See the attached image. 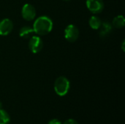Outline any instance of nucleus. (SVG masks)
<instances>
[{
    "mask_svg": "<svg viewBox=\"0 0 125 124\" xmlns=\"http://www.w3.org/2000/svg\"><path fill=\"white\" fill-rule=\"evenodd\" d=\"M53 26V21L48 16L42 15L35 20L32 28L34 34L38 36H45L52 31Z\"/></svg>",
    "mask_w": 125,
    "mask_h": 124,
    "instance_id": "1",
    "label": "nucleus"
},
{
    "mask_svg": "<svg viewBox=\"0 0 125 124\" xmlns=\"http://www.w3.org/2000/svg\"><path fill=\"white\" fill-rule=\"evenodd\" d=\"M70 88V83L69 80L64 76L59 77L54 83V91L59 96H65Z\"/></svg>",
    "mask_w": 125,
    "mask_h": 124,
    "instance_id": "2",
    "label": "nucleus"
},
{
    "mask_svg": "<svg viewBox=\"0 0 125 124\" xmlns=\"http://www.w3.org/2000/svg\"><path fill=\"white\" fill-rule=\"evenodd\" d=\"M64 37L70 42H75L79 37V30L74 24L68 25L64 29Z\"/></svg>",
    "mask_w": 125,
    "mask_h": 124,
    "instance_id": "3",
    "label": "nucleus"
},
{
    "mask_svg": "<svg viewBox=\"0 0 125 124\" xmlns=\"http://www.w3.org/2000/svg\"><path fill=\"white\" fill-rule=\"evenodd\" d=\"M29 50L33 53H37L40 52L43 48V42L40 37L39 36H32L29 39V42L28 44Z\"/></svg>",
    "mask_w": 125,
    "mask_h": 124,
    "instance_id": "4",
    "label": "nucleus"
},
{
    "mask_svg": "<svg viewBox=\"0 0 125 124\" xmlns=\"http://www.w3.org/2000/svg\"><path fill=\"white\" fill-rule=\"evenodd\" d=\"M21 15L23 18L27 21L33 20L36 17V10L31 4H25L21 10Z\"/></svg>",
    "mask_w": 125,
    "mask_h": 124,
    "instance_id": "5",
    "label": "nucleus"
},
{
    "mask_svg": "<svg viewBox=\"0 0 125 124\" xmlns=\"http://www.w3.org/2000/svg\"><path fill=\"white\" fill-rule=\"evenodd\" d=\"M86 4L88 10L94 14H99L104 9L103 0H86Z\"/></svg>",
    "mask_w": 125,
    "mask_h": 124,
    "instance_id": "6",
    "label": "nucleus"
},
{
    "mask_svg": "<svg viewBox=\"0 0 125 124\" xmlns=\"http://www.w3.org/2000/svg\"><path fill=\"white\" fill-rule=\"evenodd\" d=\"M13 29V23L9 18H4L0 21V35L7 36L11 33Z\"/></svg>",
    "mask_w": 125,
    "mask_h": 124,
    "instance_id": "7",
    "label": "nucleus"
},
{
    "mask_svg": "<svg viewBox=\"0 0 125 124\" xmlns=\"http://www.w3.org/2000/svg\"><path fill=\"white\" fill-rule=\"evenodd\" d=\"M34 34L32 27L29 26H24L21 28L19 31V36L23 39H30Z\"/></svg>",
    "mask_w": 125,
    "mask_h": 124,
    "instance_id": "8",
    "label": "nucleus"
},
{
    "mask_svg": "<svg viewBox=\"0 0 125 124\" xmlns=\"http://www.w3.org/2000/svg\"><path fill=\"white\" fill-rule=\"evenodd\" d=\"M112 24L110 23L109 22H103L102 23V25L100 26V35L101 37H105L110 34V32L112 30Z\"/></svg>",
    "mask_w": 125,
    "mask_h": 124,
    "instance_id": "9",
    "label": "nucleus"
},
{
    "mask_svg": "<svg viewBox=\"0 0 125 124\" xmlns=\"http://www.w3.org/2000/svg\"><path fill=\"white\" fill-rule=\"evenodd\" d=\"M102 20L101 19L96 16V15H93L90 18L89 20V26L92 29H94V30H97V29H100L101 25H102Z\"/></svg>",
    "mask_w": 125,
    "mask_h": 124,
    "instance_id": "10",
    "label": "nucleus"
},
{
    "mask_svg": "<svg viewBox=\"0 0 125 124\" xmlns=\"http://www.w3.org/2000/svg\"><path fill=\"white\" fill-rule=\"evenodd\" d=\"M112 26H114L116 29H121L123 28L125 25V17L122 15H117L115 17L112 21Z\"/></svg>",
    "mask_w": 125,
    "mask_h": 124,
    "instance_id": "11",
    "label": "nucleus"
},
{
    "mask_svg": "<svg viewBox=\"0 0 125 124\" xmlns=\"http://www.w3.org/2000/svg\"><path fill=\"white\" fill-rule=\"evenodd\" d=\"M10 117L7 111L3 109L0 110V124H9Z\"/></svg>",
    "mask_w": 125,
    "mask_h": 124,
    "instance_id": "12",
    "label": "nucleus"
},
{
    "mask_svg": "<svg viewBox=\"0 0 125 124\" xmlns=\"http://www.w3.org/2000/svg\"><path fill=\"white\" fill-rule=\"evenodd\" d=\"M63 124H79L75 119H73V118H70V119H67V121H64V123Z\"/></svg>",
    "mask_w": 125,
    "mask_h": 124,
    "instance_id": "13",
    "label": "nucleus"
},
{
    "mask_svg": "<svg viewBox=\"0 0 125 124\" xmlns=\"http://www.w3.org/2000/svg\"><path fill=\"white\" fill-rule=\"evenodd\" d=\"M48 124H62L61 121L59 120V119H56V118H54V119H51Z\"/></svg>",
    "mask_w": 125,
    "mask_h": 124,
    "instance_id": "14",
    "label": "nucleus"
},
{
    "mask_svg": "<svg viewBox=\"0 0 125 124\" xmlns=\"http://www.w3.org/2000/svg\"><path fill=\"white\" fill-rule=\"evenodd\" d=\"M125 39L122 41V51H125Z\"/></svg>",
    "mask_w": 125,
    "mask_h": 124,
    "instance_id": "15",
    "label": "nucleus"
},
{
    "mask_svg": "<svg viewBox=\"0 0 125 124\" xmlns=\"http://www.w3.org/2000/svg\"><path fill=\"white\" fill-rule=\"evenodd\" d=\"M1 109H2V104L0 102V110H1Z\"/></svg>",
    "mask_w": 125,
    "mask_h": 124,
    "instance_id": "16",
    "label": "nucleus"
},
{
    "mask_svg": "<svg viewBox=\"0 0 125 124\" xmlns=\"http://www.w3.org/2000/svg\"><path fill=\"white\" fill-rule=\"evenodd\" d=\"M64 1H70V0H64Z\"/></svg>",
    "mask_w": 125,
    "mask_h": 124,
    "instance_id": "17",
    "label": "nucleus"
}]
</instances>
